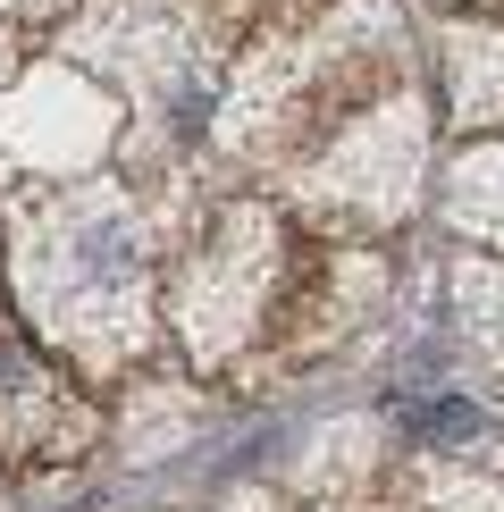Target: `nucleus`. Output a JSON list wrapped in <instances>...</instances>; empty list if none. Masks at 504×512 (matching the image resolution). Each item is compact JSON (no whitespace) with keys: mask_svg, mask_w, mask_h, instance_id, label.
Wrapping results in <instances>:
<instances>
[{"mask_svg":"<svg viewBox=\"0 0 504 512\" xmlns=\"http://www.w3.org/2000/svg\"><path fill=\"white\" fill-rule=\"evenodd\" d=\"M446 76H454V118L488 126L504 118V26H454L446 34Z\"/></svg>","mask_w":504,"mask_h":512,"instance_id":"f257e3e1","label":"nucleus"},{"mask_svg":"<svg viewBox=\"0 0 504 512\" xmlns=\"http://www.w3.org/2000/svg\"><path fill=\"white\" fill-rule=\"evenodd\" d=\"M454 219L471 227V236L504 244V143H488V152H471L454 168Z\"/></svg>","mask_w":504,"mask_h":512,"instance_id":"f03ea898","label":"nucleus"},{"mask_svg":"<svg viewBox=\"0 0 504 512\" xmlns=\"http://www.w3.org/2000/svg\"><path fill=\"white\" fill-rule=\"evenodd\" d=\"M488 420H479V403L471 395H429V403H412V437H429V445H471Z\"/></svg>","mask_w":504,"mask_h":512,"instance_id":"7ed1b4c3","label":"nucleus"},{"mask_svg":"<svg viewBox=\"0 0 504 512\" xmlns=\"http://www.w3.org/2000/svg\"><path fill=\"white\" fill-rule=\"evenodd\" d=\"M462 311H471L479 345L504 361V269H462Z\"/></svg>","mask_w":504,"mask_h":512,"instance_id":"20e7f679","label":"nucleus"}]
</instances>
